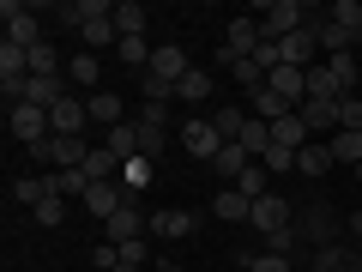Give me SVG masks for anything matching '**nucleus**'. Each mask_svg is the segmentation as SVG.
Instances as JSON below:
<instances>
[{
	"label": "nucleus",
	"instance_id": "f257e3e1",
	"mask_svg": "<svg viewBox=\"0 0 362 272\" xmlns=\"http://www.w3.org/2000/svg\"><path fill=\"white\" fill-rule=\"evenodd\" d=\"M296 230H302V242H308V248L344 242V212H338L332 200H308V206H302V218H296Z\"/></svg>",
	"mask_w": 362,
	"mask_h": 272
},
{
	"label": "nucleus",
	"instance_id": "f03ea898",
	"mask_svg": "<svg viewBox=\"0 0 362 272\" xmlns=\"http://www.w3.org/2000/svg\"><path fill=\"white\" fill-rule=\"evenodd\" d=\"M254 18H259V37H266V42H284V37H296L314 13L302 6V0H272V6H259Z\"/></svg>",
	"mask_w": 362,
	"mask_h": 272
},
{
	"label": "nucleus",
	"instance_id": "7ed1b4c3",
	"mask_svg": "<svg viewBox=\"0 0 362 272\" xmlns=\"http://www.w3.org/2000/svg\"><path fill=\"white\" fill-rule=\"evenodd\" d=\"M181 145H187V152H194L199 164H211V157H218L230 140H223V133L211 128V115H187V128H181Z\"/></svg>",
	"mask_w": 362,
	"mask_h": 272
},
{
	"label": "nucleus",
	"instance_id": "20e7f679",
	"mask_svg": "<svg viewBox=\"0 0 362 272\" xmlns=\"http://www.w3.org/2000/svg\"><path fill=\"white\" fill-rule=\"evenodd\" d=\"M85 128H90V103L85 97H61V103L49 109V133L54 140H78Z\"/></svg>",
	"mask_w": 362,
	"mask_h": 272
},
{
	"label": "nucleus",
	"instance_id": "39448f33",
	"mask_svg": "<svg viewBox=\"0 0 362 272\" xmlns=\"http://www.w3.org/2000/svg\"><path fill=\"white\" fill-rule=\"evenodd\" d=\"M145 73L157 79V85H181V79L194 73V61H187V49L181 42H157V55H151V67Z\"/></svg>",
	"mask_w": 362,
	"mask_h": 272
},
{
	"label": "nucleus",
	"instance_id": "423d86ee",
	"mask_svg": "<svg viewBox=\"0 0 362 272\" xmlns=\"http://www.w3.org/2000/svg\"><path fill=\"white\" fill-rule=\"evenodd\" d=\"M6 128H13L18 145H37V140H49V109H37V103H13V109H6Z\"/></svg>",
	"mask_w": 362,
	"mask_h": 272
},
{
	"label": "nucleus",
	"instance_id": "0eeeda50",
	"mask_svg": "<svg viewBox=\"0 0 362 272\" xmlns=\"http://www.w3.org/2000/svg\"><path fill=\"white\" fill-rule=\"evenodd\" d=\"M247 224H254L259 236H272V230H284V224H296V206H290L284 194H259V200H254V218H247Z\"/></svg>",
	"mask_w": 362,
	"mask_h": 272
},
{
	"label": "nucleus",
	"instance_id": "6e6552de",
	"mask_svg": "<svg viewBox=\"0 0 362 272\" xmlns=\"http://www.w3.org/2000/svg\"><path fill=\"white\" fill-rule=\"evenodd\" d=\"M0 18H6V42H18V49H37V42H42V30H37V18H30L25 0H6Z\"/></svg>",
	"mask_w": 362,
	"mask_h": 272
},
{
	"label": "nucleus",
	"instance_id": "1a4fd4ad",
	"mask_svg": "<svg viewBox=\"0 0 362 272\" xmlns=\"http://www.w3.org/2000/svg\"><path fill=\"white\" fill-rule=\"evenodd\" d=\"M308 266H314V272H362V248L326 242V248H314V254H308Z\"/></svg>",
	"mask_w": 362,
	"mask_h": 272
},
{
	"label": "nucleus",
	"instance_id": "9d476101",
	"mask_svg": "<svg viewBox=\"0 0 362 272\" xmlns=\"http://www.w3.org/2000/svg\"><path fill=\"white\" fill-rule=\"evenodd\" d=\"M199 230V212L187 206H169V212H151V236H163V242H181V236Z\"/></svg>",
	"mask_w": 362,
	"mask_h": 272
},
{
	"label": "nucleus",
	"instance_id": "9b49d317",
	"mask_svg": "<svg viewBox=\"0 0 362 272\" xmlns=\"http://www.w3.org/2000/svg\"><path fill=\"white\" fill-rule=\"evenodd\" d=\"M206 212H211V218H223V224H247V218H254V200H247L242 188H218Z\"/></svg>",
	"mask_w": 362,
	"mask_h": 272
},
{
	"label": "nucleus",
	"instance_id": "f8f14e48",
	"mask_svg": "<svg viewBox=\"0 0 362 272\" xmlns=\"http://www.w3.org/2000/svg\"><path fill=\"white\" fill-rule=\"evenodd\" d=\"M259 42H266V37H259V18H230V30H223V49H230L235 61H247Z\"/></svg>",
	"mask_w": 362,
	"mask_h": 272
},
{
	"label": "nucleus",
	"instance_id": "ddd939ff",
	"mask_svg": "<svg viewBox=\"0 0 362 272\" xmlns=\"http://www.w3.org/2000/svg\"><path fill=\"white\" fill-rule=\"evenodd\" d=\"M115 6L109 0H61V25L66 30H85V25H97V18H109Z\"/></svg>",
	"mask_w": 362,
	"mask_h": 272
},
{
	"label": "nucleus",
	"instance_id": "4468645a",
	"mask_svg": "<svg viewBox=\"0 0 362 272\" xmlns=\"http://www.w3.org/2000/svg\"><path fill=\"white\" fill-rule=\"evenodd\" d=\"M121 206H133V194H127V188H115V181H97V188L85 194V212H97V218H115Z\"/></svg>",
	"mask_w": 362,
	"mask_h": 272
},
{
	"label": "nucleus",
	"instance_id": "2eb2a0df",
	"mask_svg": "<svg viewBox=\"0 0 362 272\" xmlns=\"http://www.w3.org/2000/svg\"><path fill=\"white\" fill-rule=\"evenodd\" d=\"M308 25H314V42L326 49V61H332V55H350V49H356V37H350L344 25H332V18H308Z\"/></svg>",
	"mask_w": 362,
	"mask_h": 272
},
{
	"label": "nucleus",
	"instance_id": "dca6fc26",
	"mask_svg": "<svg viewBox=\"0 0 362 272\" xmlns=\"http://www.w3.org/2000/svg\"><path fill=\"white\" fill-rule=\"evenodd\" d=\"M103 152L115 157V164H133V157H139V121H121V128H109Z\"/></svg>",
	"mask_w": 362,
	"mask_h": 272
},
{
	"label": "nucleus",
	"instance_id": "f3484780",
	"mask_svg": "<svg viewBox=\"0 0 362 272\" xmlns=\"http://www.w3.org/2000/svg\"><path fill=\"white\" fill-rule=\"evenodd\" d=\"M314 49H320V42H314V25H302L296 37H284V42H278V55H284V67H302V73H308Z\"/></svg>",
	"mask_w": 362,
	"mask_h": 272
},
{
	"label": "nucleus",
	"instance_id": "a211bd4d",
	"mask_svg": "<svg viewBox=\"0 0 362 272\" xmlns=\"http://www.w3.org/2000/svg\"><path fill=\"white\" fill-rule=\"evenodd\" d=\"M266 254H284V260H308L314 248L302 242V230H296V224H284V230H272V236H266Z\"/></svg>",
	"mask_w": 362,
	"mask_h": 272
},
{
	"label": "nucleus",
	"instance_id": "6ab92c4d",
	"mask_svg": "<svg viewBox=\"0 0 362 272\" xmlns=\"http://www.w3.org/2000/svg\"><path fill=\"white\" fill-rule=\"evenodd\" d=\"M49 194H54L49 169H42V176H18V181H13V200H18V206H30V212H37L42 200H49Z\"/></svg>",
	"mask_w": 362,
	"mask_h": 272
},
{
	"label": "nucleus",
	"instance_id": "aec40b11",
	"mask_svg": "<svg viewBox=\"0 0 362 272\" xmlns=\"http://www.w3.org/2000/svg\"><path fill=\"white\" fill-rule=\"evenodd\" d=\"M247 164H254V157H247V152H242V145H235V140L223 145L218 157H211V169H218V176H223V188H235V181H242V169H247Z\"/></svg>",
	"mask_w": 362,
	"mask_h": 272
},
{
	"label": "nucleus",
	"instance_id": "412c9836",
	"mask_svg": "<svg viewBox=\"0 0 362 272\" xmlns=\"http://www.w3.org/2000/svg\"><path fill=\"white\" fill-rule=\"evenodd\" d=\"M85 103H90V121H103V128H121V121H127V109H121L115 91H90Z\"/></svg>",
	"mask_w": 362,
	"mask_h": 272
},
{
	"label": "nucleus",
	"instance_id": "4be33fe9",
	"mask_svg": "<svg viewBox=\"0 0 362 272\" xmlns=\"http://www.w3.org/2000/svg\"><path fill=\"white\" fill-rule=\"evenodd\" d=\"M272 145H284V152H302V145H308V121H302V115L272 121Z\"/></svg>",
	"mask_w": 362,
	"mask_h": 272
},
{
	"label": "nucleus",
	"instance_id": "5701e85b",
	"mask_svg": "<svg viewBox=\"0 0 362 272\" xmlns=\"http://www.w3.org/2000/svg\"><path fill=\"white\" fill-rule=\"evenodd\" d=\"M151 55H157V49H151L145 37H121V42H115V61L133 67V73H145V67H151Z\"/></svg>",
	"mask_w": 362,
	"mask_h": 272
},
{
	"label": "nucleus",
	"instance_id": "b1692460",
	"mask_svg": "<svg viewBox=\"0 0 362 272\" xmlns=\"http://www.w3.org/2000/svg\"><path fill=\"white\" fill-rule=\"evenodd\" d=\"M78 37H85V49H90V55L115 49V42H121V30H115V13H109V18H97V25H85Z\"/></svg>",
	"mask_w": 362,
	"mask_h": 272
},
{
	"label": "nucleus",
	"instance_id": "393cba45",
	"mask_svg": "<svg viewBox=\"0 0 362 272\" xmlns=\"http://www.w3.org/2000/svg\"><path fill=\"white\" fill-rule=\"evenodd\" d=\"M284 115H296V109H290L284 97H278V91H266V85H259V91H254V121H266V128H272V121H284Z\"/></svg>",
	"mask_w": 362,
	"mask_h": 272
},
{
	"label": "nucleus",
	"instance_id": "a878e982",
	"mask_svg": "<svg viewBox=\"0 0 362 272\" xmlns=\"http://www.w3.org/2000/svg\"><path fill=\"white\" fill-rule=\"evenodd\" d=\"M175 97H181V103H211V73H206V67H194V73L175 85Z\"/></svg>",
	"mask_w": 362,
	"mask_h": 272
},
{
	"label": "nucleus",
	"instance_id": "bb28decb",
	"mask_svg": "<svg viewBox=\"0 0 362 272\" xmlns=\"http://www.w3.org/2000/svg\"><path fill=\"white\" fill-rule=\"evenodd\" d=\"M66 79H73V85H97V79H103V61H97L90 49H78L73 61H66Z\"/></svg>",
	"mask_w": 362,
	"mask_h": 272
},
{
	"label": "nucleus",
	"instance_id": "cd10ccee",
	"mask_svg": "<svg viewBox=\"0 0 362 272\" xmlns=\"http://www.w3.org/2000/svg\"><path fill=\"white\" fill-rule=\"evenodd\" d=\"M145 18H151V13H145L139 0H121V6H115V30H121V37H145Z\"/></svg>",
	"mask_w": 362,
	"mask_h": 272
},
{
	"label": "nucleus",
	"instance_id": "c85d7f7f",
	"mask_svg": "<svg viewBox=\"0 0 362 272\" xmlns=\"http://www.w3.org/2000/svg\"><path fill=\"white\" fill-rule=\"evenodd\" d=\"M296 169H302V176H326V169H332V145H302V152H296Z\"/></svg>",
	"mask_w": 362,
	"mask_h": 272
},
{
	"label": "nucleus",
	"instance_id": "c756f323",
	"mask_svg": "<svg viewBox=\"0 0 362 272\" xmlns=\"http://www.w3.org/2000/svg\"><path fill=\"white\" fill-rule=\"evenodd\" d=\"M296 115L308 121V133H314V128H338V103H326V97H308Z\"/></svg>",
	"mask_w": 362,
	"mask_h": 272
},
{
	"label": "nucleus",
	"instance_id": "7c9ffc66",
	"mask_svg": "<svg viewBox=\"0 0 362 272\" xmlns=\"http://www.w3.org/2000/svg\"><path fill=\"white\" fill-rule=\"evenodd\" d=\"M247 121H254V115H242V109H230V103H218V109H211V128H218L223 140H242V128H247Z\"/></svg>",
	"mask_w": 362,
	"mask_h": 272
},
{
	"label": "nucleus",
	"instance_id": "2f4dec72",
	"mask_svg": "<svg viewBox=\"0 0 362 272\" xmlns=\"http://www.w3.org/2000/svg\"><path fill=\"white\" fill-rule=\"evenodd\" d=\"M332 164H362V133H350V128L332 133Z\"/></svg>",
	"mask_w": 362,
	"mask_h": 272
},
{
	"label": "nucleus",
	"instance_id": "473e14b6",
	"mask_svg": "<svg viewBox=\"0 0 362 272\" xmlns=\"http://www.w3.org/2000/svg\"><path fill=\"white\" fill-rule=\"evenodd\" d=\"M326 73L338 79V91H344V97H356V61H350V55H332V61H326Z\"/></svg>",
	"mask_w": 362,
	"mask_h": 272
},
{
	"label": "nucleus",
	"instance_id": "72a5a7b5",
	"mask_svg": "<svg viewBox=\"0 0 362 272\" xmlns=\"http://www.w3.org/2000/svg\"><path fill=\"white\" fill-rule=\"evenodd\" d=\"M326 18H332V25H344L350 37L362 42V6H356V0H338V6H332V13H326Z\"/></svg>",
	"mask_w": 362,
	"mask_h": 272
},
{
	"label": "nucleus",
	"instance_id": "f704fd0d",
	"mask_svg": "<svg viewBox=\"0 0 362 272\" xmlns=\"http://www.w3.org/2000/svg\"><path fill=\"white\" fill-rule=\"evenodd\" d=\"M115 169H121V164H115V157L103 152V145H97V152L85 157V176H90V181H115Z\"/></svg>",
	"mask_w": 362,
	"mask_h": 272
},
{
	"label": "nucleus",
	"instance_id": "c9c22d12",
	"mask_svg": "<svg viewBox=\"0 0 362 272\" xmlns=\"http://www.w3.org/2000/svg\"><path fill=\"white\" fill-rule=\"evenodd\" d=\"M30 218H37V224H42V230H54V224H61V218H66V200H61V194H49V200H42V206H37V212H30Z\"/></svg>",
	"mask_w": 362,
	"mask_h": 272
},
{
	"label": "nucleus",
	"instance_id": "e433bc0d",
	"mask_svg": "<svg viewBox=\"0 0 362 272\" xmlns=\"http://www.w3.org/2000/svg\"><path fill=\"white\" fill-rule=\"evenodd\" d=\"M235 188H242L247 200H259V194H272V188H266V169H259V164H247V169H242V181H235Z\"/></svg>",
	"mask_w": 362,
	"mask_h": 272
},
{
	"label": "nucleus",
	"instance_id": "4c0bfd02",
	"mask_svg": "<svg viewBox=\"0 0 362 272\" xmlns=\"http://www.w3.org/2000/svg\"><path fill=\"white\" fill-rule=\"evenodd\" d=\"M151 260V236H139V242H121V266H145Z\"/></svg>",
	"mask_w": 362,
	"mask_h": 272
},
{
	"label": "nucleus",
	"instance_id": "58836bf2",
	"mask_svg": "<svg viewBox=\"0 0 362 272\" xmlns=\"http://www.w3.org/2000/svg\"><path fill=\"white\" fill-rule=\"evenodd\" d=\"M296 266V260H284V254H266V248H259L254 260H247V272H290Z\"/></svg>",
	"mask_w": 362,
	"mask_h": 272
},
{
	"label": "nucleus",
	"instance_id": "ea45409f",
	"mask_svg": "<svg viewBox=\"0 0 362 272\" xmlns=\"http://www.w3.org/2000/svg\"><path fill=\"white\" fill-rule=\"evenodd\" d=\"M259 169H266V176H272V169H296V152H284V145H272V152L259 157Z\"/></svg>",
	"mask_w": 362,
	"mask_h": 272
},
{
	"label": "nucleus",
	"instance_id": "a19ab883",
	"mask_svg": "<svg viewBox=\"0 0 362 272\" xmlns=\"http://www.w3.org/2000/svg\"><path fill=\"white\" fill-rule=\"evenodd\" d=\"M145 181H151V157H133L127 164V188H145Z\"/></svg>",
	"mask_w": 362,
	"mask_h": 272
},
{
	"label": "nucleus",
	"instance_id": "79ce46f5",
	"mask_svg": "<svg viewBox=\"0 0 362 272\" xmlns=\"http://www.w3.org/2000/svg\"><path fill=\"white\" fill-rule=\"evenodd\" d=\"M344 230L356 236V248H362V212H350V218H344Z\"/></svg>",
	"mask_w": 362,
	"mask_h": 272
},
{
	"label": "nucleus",
	"instance_id": "37998d69",
	"mask_svg": "<svg viewBox=\"0 0 362 272\" xmlns=\"http://www.w3.org/2000/svg\"><path fill=\"white\" fill-rule=\"evenodd\" d=\"M157 272H187V266H175V260H163V266H157Z\"/></svg>",
	"mask_w": 362,
	"mask_h": 272
},
{
	"label": "nucleus",
	"instance_id": "c03bdc74",
	"mask_svg": "<svg viewBox=\"0 0 362 272\" xmlns=\"http://www.w3.org/2000/svg\"><path fill=\"white\" fill-rule=\"evenodd\" d=\"M115 272H145V266H115Z\"/></svg>",
	"mask_w": 362,
	"mask_h": 272
},
{
	"label": "nucleus",
	"instance_id": "a18cd8bd",
	"mask_svg": "<svg viewBox=\"0 0 362 272\" xmlns=\"http://www.w3.org/2000/svg\"><path fill=\"white\" fill-rule=\"evenodd\" d=\"M356 181H362V164H356Z\"/></svg>",
	"mask_w": 362,
	"mask_h": 272
}]
</instances>
